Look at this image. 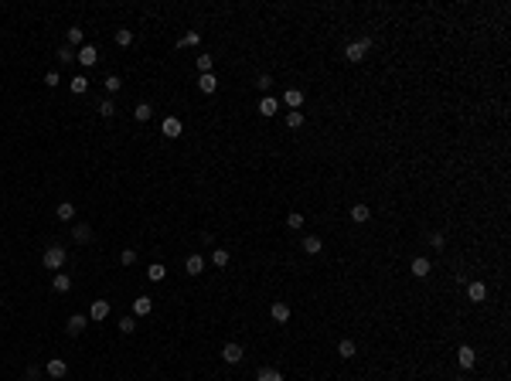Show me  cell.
I'll return each mask as SVG.
<instances>
[{
	"label": "cell",
	"mask_w": 511,
	"mask_h": 381,
	"mask_svg": "<svg viewBox=\"0 0 511 381\" xmlns=\"http://www.w3.org/2000/svg\"><path fill=\"white\" fill-rule=\"evenodd\" d=\"M65 259H68V252H65L62 245H48V248H45V256H41V262H45V269H48V272H62Z\"/></svg>",
	"instance_id": "1"
},
{
	"label": "cell",
	"mask_w": 511,
	"mask_h": 381,
	"mask_svg": "<svg viewBox=\"0 0 511 381\" xmlns=\"http://www.w3.org/2000/svg\"><path fill=\"white\" fill-rule=\"evenodd\" d=\"M368 48H372V38H362V41H351V45L344 48V58H348V61H362Z\"/></svg>",
	"instance_id": "2"
},
{
	"label": "cell",
	"mask_w": 511,
	"mask_h": 381,
	"mask_svg": "<svg viewBox=\"0 0 511 381\" xmlns=\"http://www.w3.org/2000/svg\"><path fill=\"white\" fill-rule=\"evenodd\" d=\"M85 327H89V316L72 313V316H68V324H65V334H68V337H79L82 330H85Z\"/></svg>",
	"instance_id": "3"
},
{
	"label": "cell",
	"mask_w": 511,
	"mask_h": 381,
	"mask_svg": "<svg viewBox=\"0 0 511 381\" xmlns=\"http://www.w3.org/2000/svg\"><path fill=\"white\" fill-rule=\"evenodd\" d=\"M242 358H246V351H242V344H235V340L222 347V361H225V364H238Z\"/></svg>",
	"instance_id": "4"
},
{
	"label": "cell",
	"mask_w": 511,
	"mask_h": 381,
	"mask_svg": "<svg viewBox=\"0 0 511 381\" xmlns=\"http://www.w3.org/2000/svg\"><path fill=\"white\" fill-rule=\"evenodd\" d=\"M75 58H79V61H82V68H92V65H96V61H99V51H96V48H92V45H82L79 51H75Z\"/></svg>",
	"instance_id": "5"
},
{
	"label": "cell",
	"mask_w": 511,
	"mask_h": 381,
	"mask_svg": "<svg viewBox=\"0 0 511 381\" xmlns=\"http://www.w3.org/2000/svg\"><path fill=\"white\" fill-rule=\"evenodd\" d=\"M457 364H460L464 371H470V368H474V364H477V354H474V347H467V344H464V347L457 351Z\"/></svg>",
	"instance_id": "6"
},
{
	"label": "cell",
	"mask_w": 511,
	"mask_h": 381,
	"mask_svg": "<svg viewBox=\"0 0 511 381\" xmlns=\"http://www.w3.org/2000/svg\"><path fill=\"white\" fill-rule=\"evenodd\" d=\"M409 269H412V276H416V279H426V276H430V269H433V262H430L426 256H419V259H412V266H409Z\"/></svg>",
	"instance_id": "7"
},
{
	"label": "cell",
	"mask_w": 511,
	"mask_h": 381,
	"mask_svg": "<svg viewBox=\"0 0 511 381\" xmlns=\"http://www.w3.org/2000/svg\"><path fill=\"white\" fill-rule=\"evenodd\" d=\"M269 316H273V320H276V324H286V320H290V303L276 300V303H273V306H269Z\"/></svg>",
	"instance_id": "8"
},
{
	"label": "cell",
	"mask_w": 511,
	"mask_h": 381,
	"mask_svg": "<svg viewBox=\"0 0 511 381\" xmlns=\"http://www.w3.org/2000/svg\"><path fill=\"white\" fill-rule=\"evenodd\" d=\"M181 130H184V123L177 119V116H167V119H164V136H167V140H177Z\"/></svg>",
	"instance_id": "9"
},
{
	"label": "cell",
	"mask_w": 511,
	"mask_h": 381,
	"mask_svg": "<svg viewBox=\"0 0 511 381\" xmlns=\"http://www.w3.org/2000/svg\"><path fill=\"white\" fill-rule=\"evenodd\" d=\"M154 313V300L150 296H136L133 300V316H150Z\"/></svg>",
	"instance_id": "10"
},
{
	"label": "cell",
	"mask_w": 511,
	"mask_h": 381,
	"mask_svg": "<svg viewBox=\"0 0 511 381\" xmlns=\"http://www.w3.org/2000/svg\"><path fill=\"white\" fill-rule=\"evenodd\" d=\"M45 371H48V374H51V378L58 381V378H65V374H68V364H65L62 358H51V361H48V368H45Z\"/></svg>",
	"instance_id": "11"
},
{
	"label": "cell",
	"mask_w": 511,
	"mask_h": 381,
	"mask_svg": "<svg viewBox=\"0 0 511 381\" xmlns=\"http://www.w3.org/2000/svg\"><path fill=\"white\" fill-rule=\"evenodd\" d=\"M467 296H470V303H484L488 300V286H484V282H470V286H467Z\"/></svg>",
	"instance_id": "12"
},
{
	"label": "cell",
	"mask_w": 511,
	"mask_h": 381,
	"mask_svg": "<svg viewBox=\"0 0 511 381\" xmlns=\"http://www.w3.org/2000/svg\"><path fill=\"white\" fill-rule=\"evenodd\" d=\"M184 269L191 272V276H201V269H204V259L198 256V252H191V256L184 259Z\"/></svg>",
	"instance_id": "13"
},
{
	"label": "cell",
	"mask_w": 511,
	"mask_h": 381,
	"mask_svg": "<svg viewBox=\"0 0 511 381\" xmlns=\"http://www.w3.org/2000/svg\"><path fill=\"white\" fill-rule=\"evenodd\" d=\"M109 316V300H96L89 310V320H106Z\"/></svg>",
	"instance_id": "14"
},
{
	"label": "cell",
	"mask_w": 511,
	"mask_h": 381,
	"mask_svg": "<svg viewBox=\"0 0 511 381\" xmlns=\"http://www.w3.org/2000/svg\"><path fill=\"white\" fill-rule=\"evenodd\" d=\"M338 354H341V358H344V361H351L354 354H358V344H354L351 337H344V340H341V344H338Z\"/></svg>",
	"instance_id": "15"
},
{
	"label": "cell",
	"mask_w": 511,
	"mask_h": 381,
	"mask_svg": "<svg viewBox=\"0 0 511 381\" xmlns=\"http://www.w3.org/2000/svg\"><path fill=\"white\" fill-rule=\"evenodd\" d=\"M51 290H55V293H68V290H72V279H68L65 272H55V276H51Z\"/></svg>",
	"instance_id": "16"
},
{
	"label": "cell",
	"mask_w": 511,
	"mask_h": 381,
	"mask_svg": "<svg viewBox=\"0 0 511 381\" xmlns=\"http://www.w3.org/2000/svg\"><path fill=\"white\" fill-rule=\"evenodd\" d=\"M72 238H75V242H82V245H85V242H92V228H89V225H85V221H82V225H75V228H72Z\"/></svg>",
	"instance_id": "17"
},
{
	"label": "cell",
	"mask_w": 511,
	"mask_h": 381,
	"mask_svg": "<svg viewBox=\"0 0 511 381\" xmlns=\"http://www.w3.org/2000/svg\"><path fill=\"white\" fill-rule=\"evenodd\" d=\"M300 245H304V252H307V256H317L320 248H324V242H320L317 235H307L304 242H300Z\"/></svg>",
	"instance_id": "18"
},
{
	"label": "cell",
	"mask_w": 511,
	"mask_h": 381,
	"mask_svg": "<svg viewBox=\"0 0 511 381\" xmlns=\"http://www.w3.org/2000/svg\"><path fill=\"white\" fill-rule=\"evenodd\" d=\"M198 89H201L204 96H212V92L218 89V79L212 75V72H208V75H201V79H198Z\"/></svg>",
	"instance_id": "19"
},
{
	"label": "cell",
	"mask_w": 511,
	"mask_h": 381,
	"mask_svg": "<svg viewBox=\"0 0 511 381\" xmlns=\"http://www.w3.org/2000/svg\"><path fill=\"white\" fill-rule=\"evenodd\" d=\"M283 102L290 106V109H300V106H304V92H300V89H286Z\"/></svg>",
	"instance_id": "20"
},
{
	"label": "cell",
	"mask_w": 511,
	"mask_h": 381,
	"mask_svg": "<svg viewBox=\"0 0 511 381\" xmlns=\"http://www.w3.org/2000/svg\"><path fill=\"white\" fill-rule=\"evenodd\" d=\"M150 116H154V106H150V102H140V106L133 109V119H136V123H147Z\"/></svg>",
	"instance_id": "21"
},
{
	"label": "cell",
	"mask_w": 511,
	"mask_h": 381,
	"mask_svg": "<svg viewBox=\"0 0 511 381\" xmlns=\"http://www.w3.org/2000/svg\"><path fill=\"white\" fill-rule=\"evenodd\" d=\"M55 214H58V221H72V218H75V204H72V201H62Z\"/></svg>",
	"instance_id": "22"
},
{
	"label": "cell",
	"mask_w": 511,
	"mask_h": 381,
	"mask_svg": "<svg viewBox=\"0 0 511 381\" xmlns=\"http://www.w3.org/2000/svg\"><path fill=\"white\" fill-rule=\"evenodd\" d=\"M68 89L75 92V96H85V92H89V79H85V75H75V79L68 82Z\"/></svg>",
	"instance_id": "23"
},
{
	"label": "cell",
	"mask_w": 511,
	"mask_h": 381,
	"mask_svg": "<svg viewBox=\"0 0 511 381\" xmlns=\"http://www.w3.org/2000/svg\"><path fill=\"white\" fill-rule=\"evenodd\" d=\"M368 218H372V211H368L365 204H354V208H351V221H354V225H365Z\"/></svg>",
	"instance_id": "24"
},
{
	"label": "cell",
	"mask_w": 511,
	"mask_h": 381,
	"mask_svg": "<svg viewBox=\"0 0 511 381\" xmlns=\"http://www.w3.org/2000/svg\"><path fill=\"white\" fill-rule=\"evenodd\" d=\"M286 126H290V130H300V126H304V109H290L286 112Z\"/></svg>",
	"instance_id": "25"
},
{
	"label": "cell",
	"mask_w": 511,
	"mask_h": 381,
	"mask_svg": "<svg viewBox=\"0 0 511 381\" xmlns=\"http://www.w3.org/2000/svg\"><path fill=\"white\" fill-rule=\"evenodd\" d=\"M198 45H201V34L198 31H188L181 41H177V48H198Z\"/></svg>",
	"instance_id": "26"
},
{
	"label": "cell",
	"mask_w": 511,
	"mask_h": 381,
	"mask_svg": "<svg viewBox=\"0 0 511 381\" xmlns=\"http://www.w3.org/2000/svg\"><path fill=\"white\" fill-rule=\"evenodd\" d=\"M164 276H167V269H164L160 262H154V266L147 269V279H150V282H164Z\"/></svg>",
	"instance_id": "27"
},
{
	"label": "cell",
	"mask_w": 511,
	"mask_h": 381,
	"mask_svg": "<svg viewBox=\"0 0 511 381\" xmlns=\"http://www.w3.org/2000/svg\"><path fill=\"white\" fill-rule=\"evenodd\" d=\"M256 381H283V374L276 368H259V374H256Z\"/></svg>",
	"instance_id": "28"
},
{
	"label": "cell",
	"mask_w": 511,
	"mask_h": 381,
	"mask_svg": "<svg viewBox=\"0 0 511 381\" xmlns=\"http://www.w3.org/2000/svg\"><path fill=\"white\" fill-rule=\"evenodd\" d=\"M65 38H68V48H72V45H75V48H82V45H85V38H82V27H68V34H65Z\"/></svg>",
	"instance_id": "29"
},
{
	"label": "cell",
	"mask_w": 511,
	"mask_h": 381,
	"mask_svg": "<svg viewBox=\"0 0 511 381\" xmlns=\"http://www.w3.org/2000/svg\"><path fill=\"white\" fill-rule=\"evenodd\" d=\"M116 45L130 48V45H133V31H130V27H119V31H116Z\"/></svg>",
	"instance_id": "30"
},
{
	"label": "cell",
	"mask_w": 511,
	"mask_h": 381,
	"mask_svg": "<svg viewBox=\"0 0 511 381\" xmlns=\"http://www.w3.org/2000/svg\"><path fill=\"white\" fill-rule=\"evenodd\" d=\"M228 259H232V256H228L225 248H215V252H212V262H215V269H225Z\"/></svg>",
	"instance_id": "31"
},
{
	"label": "cell",
	"mask_w": 511,
	"mask_h": 381,
	"mask_svg": "<svg viewBox=\"0 0 511 381\" xmlns=\"http://www.w3.org/2000/svg\"><path fill=\"white\" fill-rule=\"evenodd\" d=\"M276 109H280V102L273 99V96H266V99L259 102V112H262V116H273V112H276Z\"/></svg>",
	"instance_id": "32"
},
{
	"label": "cell",
	"mask_w": 511,
	"mask_h": 381,
	"mask_svg": "<svg viewBox=\"0 0 511 381\" xmlns=\"http://www.w3.org/2000/svg\"><path fill=\"white\" fill-rule=\"evenodd\" d=\"M99 116H102V119H113V116H116L113 99H102V102H99Z\"/></svg>",
	"instance_id": "33"
},
{
	"label": "cell",
	"mask_w": 511,
	"mask_h": 381,
	"mask_svg": "<svg viewBox=\"0 0 511 381\" xmlns=\"http://www.w3.org/2000/svg\"><path fill=\"white\" fill-rule=\"evenodd\" d=\"M212 65H215V58H212V55H198V72H201V75H208Z\"/></svg>",
	"instance_id": "34"
},
{
	"label": "cell",
	"mask_w": 511,
	"mask_h": 381,
	"mask_svg": "<svg viewBox=\"0 0 511 381\" xmlns=\"http://www.w3.org/2000/svg\"><path fill=\"white\" fill-rule=\"evenodd\" d=\"M102 85H106V92H109V96H113V92H119V89H123V82L116 79V75H106V79H102Z\"/></svg>",
	"instance_id": "35"
},
{
	"label": "cell",
	"mask_w": 511,
	"mask_h": 381,
	"mask_svg": "<svg viewBox=\"0 0 511 381\" xmlns=\"http://www.w3.org/2000/svg\"><path fill=\"white\" fill-rule=\"evenodd\" d=\"M304 221H307V218H304V214H300V211L286 214V228H293V232H296V228H304Z\"/></svg>",
	"instance_id": "36"
},
{
	"label": "cell",
	"mask_w": 511,
	"mask_h": 381,
	"mask_svg": "<svg viewBox=\"0 0 511 381\" xmlns=\"http://www.w3.org/2000/svg\"><path fill=\"white\" fill-rule=\"evenodd\" d=\"M58 61H62V65H68V61H75V51H72V48H58Z\"/></svg>",
	"instance_id": "37"
},
{
	"label": "cell",
	"mask_w": 511,
	"mask_h": 381,
	"mask_svg": "<svg viewBox=\"0 0 511 381\" xmlns=\"http://www.w3.org/2000/svg\"><path fill=\"white\" fill-rule=\"evenodd\" d=\"M119 330H123V334H133L136 330V316H123V320H119Z\"/></svg>",
	"instance_id": "38"
},
{
	"label": "cell",
	"mask_w": 511,
	"mask_h": 381,
	"mask_svg": "<svg viewBox=\"0 0 511 381\" xmlns=\"http://www.w3.org/2000/svg\"><path fill=\"white\" fill-rule=\"evenodd\" d=\"M119 262H123V266H133V262H136V252H133V248H123V252H119Z\"/></svg>",
	"instance_id": "39"
},
{
	"label": "cell",
	"mask_w": 511,
	"mask_h": 381,
	"mask_svg": "<svg viewBox=\"0 0 511 381\" xmlns=\"http://www.w3.org/2000/svg\"><path fill=\"white\" fill-rule=\"evenodd\" d=\"M256 85H259L262 92H269V89H273V75H266V72H262L259 79H256Z\"/></svg>",
	"instance_id": "40"
},
{
	"label": "cell",
	"mask_w": 511,
	"mask_h": 381,
	"mask_svg": "<svg viewBox=\"0 0 511 381\" xmlns=\"http://www.w3.org/2000/svg\"><path fill=\"white\" fill-rule=\"evenodd\" d=\"M58 82H62V75H58V72H48V75H45V85H48V89H58Z\"/></svg>",
	"instance_id": "41"
},
{
	"label": "cell",
	"mask_w": 511,
	"mask_h": 381,
	"mask_svg": "<svg viewBox=\"0 0 511 381\" xmlns=\"http://www.w3.org/2000/svg\"><path fill=\"white\" fill-rule=\"evenodd\" d=\"M430 245H433V248H436V252H440V248H443V245H446V238H443V235H440V232H433V235H430Z\"/></svg>",
	"instance_id": "42"
},
{
	"label": "cell",
	"mask_w": 511,
	"mask_h": 381,
	"mask_svg": "<svg viewBox=\"0 0 511 381\" xmlns=\"http://www.w3.org/2000/svg\"><path fill=\"white\" fill-rule=\"evenodd\" d=\"M38 378H41V368H38V364H31V368H27V381H38Z\"/></svg>",
	"instance_id": "43"
},
{
	"label": "cell",
	"mask_w": 511,
	"mask_h": 381,
	"mask_svg": "<svg viewBox=\"0 0 511 381\" xmlns=\"http://www.w3.org/2000/svg\"><path fill=\"white\" fill-rule=\"evenodd\" d=\"M457 381H464V378H457Z\"/></svg>",
	"instance_id": "44"
},
{
	"label": "cell",
	"mask_w": 511,
	"mask_h": 381,
	"mask_svg": "<svg viewBox=\"0 0 511 381\" xmlns=\"http://www.w3.org/2000/svg\"><path fill=\"white\" fill-rule=\"evenodd\" d=\"M0 303H4V300H0Z\"/></svg>",
	"instance_id": "45"
}]
</instances>
